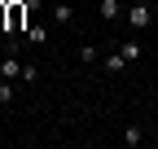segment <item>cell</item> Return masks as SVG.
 Segmentation results:
<instances>
[{
    "instance_id": "obj_1",
    "label": "cell",
    "mask_w": 158,
    "mask_h": 149,
    "mask_svg": "<svg viewBox=\"0 0 158 149\" xmlns=\"http://www.w3.org/2000/svg\"><path fill=\"white\" fill-rule=\"evenodd\" d=\"M127 22H132V31H145L154 22V5H149V0H136V5L127 9Z\"/></svg>"
},
{
    "instance_id": "obj_2",
    "label": "cell",
    "mask_w": 158,
    "mask_h": 149,
    "mask_svg": "<svg viewBox=\"0 0 158 149\" xmlns=\"http://www.w3.org/2000/svg\"><path fill=\"white\" fill-rule=\"evenodd\" d=\"M22 18H27V0H9V18H5V31L18 35L22 31Z\"/></svg>"
},
{
    "instance_id": "obj_3",
    "label": "cell",
    "mask_w": 158,
    "mask_h": 149,
    "mask_svg": "<svg viewBox=\"0 0 158 149\" xmlns=\"http://www.w3.org/2000/svg\"><path fill=\"white\" fill-rule=\"evenodd\" d=\"M0 79H13V83H22V62H18V53H9V57L0 62Z\"/></svg>"
},
{
    "instance_id": "obj_4",
    "label": "cell",
    "mask_w": 158,
    "mask_h": 149,
    "mask_svg": "<svg viewBox=\"0 0 158 149\" xmlns=\"http://www.w3.org/2000/svg\"><path fill=\"white\" fill-rule=\"evenodd\" d=\"M101 70H106V74H123V70H127V57H123V53L114 48L110 57H101Z\"/></svg>"
},
{
    "instance_id": "obj_5",
    "label": "cell",
    "mask_w": 158,
    "mask_h": 149,
    "mask_svg": "<svg viewBox=\"0 0 158 149\" xmlns=\"http://www.w3.org/2000/svg\"><path fill=\"white\" fill-rule=\"evenodd\" d=\"M118 53H123V57H127V66L145 57V48H141V44H136V40H123V44H118Z\"/></svg>"
},
{
    "instance_id": "obj_6",
    "label": "cell",
    "mask_w": 158,
    "mask_h": 149,
    "mask_svg": "<svg viewBox=\"0 0 158 149\" xmlns=\"http://www.w3.org/2000/svg\"><path fill=\"white\" fill-rule=\"evenodd\" d=\"M53 18H57L62 26H70V22H75V9H70L66 0H62V5H53Z\"/></svg>"
},
{
    "instance_id": "obj_7",
    "label": "cell",
    "mask_w": 158,
    "mask_h": 149,
    "mask_svg": "<svg viewBox=\"0 0 158 149\" xmlns=\"http://www.w3.org/2000/svg\"><path fill=\"white\" fill-rule=\"evenodd\" d=\"M97 9H101V18H106V22H114V18L123 13V5H118V0H101Z\"/></svg>"
},
{
    "instance_id": "obj_8",
    "label": "cell",
    "mask_w": 158,
    "mask_h": 149,
    "mask_svg": "<svg viewBox=\"0 0 158 149\" xmlns=\"http://www.w3.org/2000/svg\"><path fill=\"white\" fill-rule=\"evenodd\" d=\"M141 140H145V132H141L136 123H127V127H123V145H141Z\"/></svg>"
},
{
    "instance_id": "obj_9",
    "label": "cell",
    "mask_w": 158,
    "mask_h": 149,
    "mask_svg": "<svg viewBox=\"0 0 158 149\" xmlns=\"http://www.w3.org/2000/svg\"><path fill=\"white\" fill-rule=\"evenodd\" d=\"M27 40L31 44H48V26H27Z\"/></svg>"
},
{
    "instance_id": "obj_10",
    "label": "cell",
    "mask_w": 158,
    "mask_h": 149,
    "mask_svg": "<svg viewBox=\"0 0 158 149\" xmlns=\"http://www.w3.org/2000/svg\"><path fill=\"white\" fill-rule=\"evenodd\" d=\"M13 101V79H0V105Z\"/></svg>"
}]
</instances>
